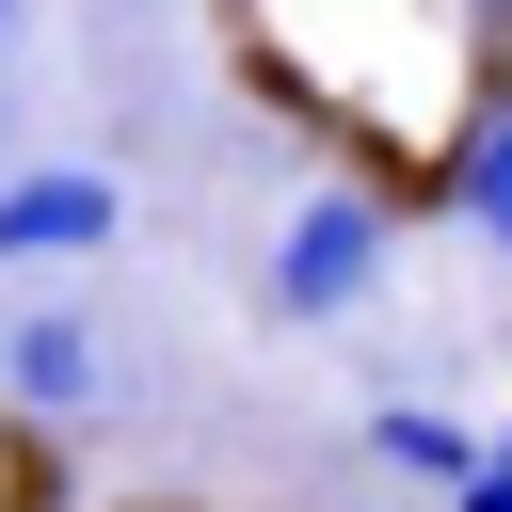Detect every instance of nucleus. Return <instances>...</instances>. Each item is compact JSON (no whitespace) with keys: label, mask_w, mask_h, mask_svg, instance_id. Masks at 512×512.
Returning <instances> with one entry per match:
<instances>
[{"label":"nucleus","mask_w":512,"mask_h":512,"mask_svg":"<svg viewBox=\"0 0 512 512\" xmlns=\"http://www.w3.org/2000/svg\"><path fill=\"white\" fill-rule=\"evenodd\" d=\"M464 32H480V64H512V0H464Z\"/></svg>","instance_id":"7"},{"label":"nucleus","mask_w":512,"mask_h":512,"mask_svg":"<svg viewBox=\"0 0 512 512\" xmlns=\"http://www.w3.org/2000/svg\"><path fill=\"white\" fill-rule=\"evenodd\" d=\"M384 256H400V208L352 176V192H304L288 224H272V256H256V320H352L368 288H384Z\"/></svg>","instance_id":"1"},{"label":"nucleus","mask_w":512,"mask_h":512,"mask_svg":"<svg viewBox=\"0 0 512 512\" xmlns=\"http://www.w3.org/2000/svg\"><path fill=\"white\" fill-rule=\"evenodd\" d=\"M0 384H16V416H96V384H112V352H96V320H64V304H32V320L0 336Z\"/></svg>","instance_id":"3"},{"label":"nucleus","mask_w":512,"mask_h":512,"mask_svg":"<svg viewBox=\"0 0 512 512\" xmlns=\"http://www.w3.org/2000/svg\"><path fill=\"white\" fill-rule=\"evenodd\" d=\"M400 512H416V496H400Z\"/></svg>","instance_id":"9"},{"label":"nucleus","mask_w":512,"mask_h":512,"mask_svg":"<svg viewBox=\"0 0 512 512\" xmlns=\"http://www.w3.org/2000/svg\"><path fill=\"white\" fill-rule=\"evenodd\" d=\"M128 240V192L96 160H32L0 176V272H64V256H112Z\"/></svg>","instance_id":"2"},{"label":"nucleus","mask_w":512,"mask_h":512,"mask_svg":"<svg viewBox=\"0 0 512 512\" xmlns=\"http://www.w3.org/2000/svg\"><path fill=\"white\" fill-rule=\"evenodd\" d=\"M432 192H448V208L512 256V96H496V112H464V128L432 144Z\"/></svg>","instance_id":"4"},{"label":"nucleus","mask_w":512,"mask_h":512,"mask_svg":"<svg viewBox=\"0 0 512 512\" xmlns=\"http://www.w3.org/2000/svg\"><path fill=\"white\" fill-rule=\"evenodd\" d=\"M0 48H16V0H0Z\"/></svg>","instance_id":"8"},{"label":"nucleus","mask_w":512,"mask_h":512,"mask_svg":"<svg viewBox=\"0 0 512 512\" xmlns=\"http://www.w3.org/2000/svg\"><path fill=\"white\" fill-rule=\"evenodd\" d=\"M432 512H512V448H480V464H464V480H448Z\"/></svg>","instance_id":"6"},{"label":"nucleus","mask_w":512,"mask_h":512,"mask_svg":"<svg viewBox=\"0 0 512 512\" xmlns=\"http://www.w3.org/2000/svg\"><path fill=\"white\" fill-rule=\"evenodd\" d=\"M496 448H512V432H496Z\"/></svg>","instance_id":"10"},{"label":"nucleus","mask_w":512,"mask_h":512,"mask_svg":"<svg viewBox=\"0 0 512 512\" xmlns=\"http://www.w3.org/2000/svg\"><path fill=\"white\" fill-rule=\"evenodd\" d=\"M368 464H384L400 496H448V480L480 464V432H464V416H432V400H384V416H368Z\"/></svg>","instance_id":"5"}]
</instances>
